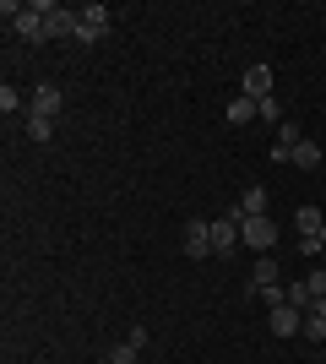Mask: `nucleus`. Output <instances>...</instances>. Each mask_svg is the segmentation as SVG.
<instances>
[{
    "instance_id": "5",
    "label": "nucleus",
    "mask_w": 326,
    "mask_h": 364,
    "mask_svg": "<svg viewBox=\"0 0 326 364\" xmlns=\"http://www.w3.org/2000/svg\"><path fill=\"white\" fill-rule=\"evenodd\" d=\"M60 109H65V92L60 87H33V98H28V114H38V120H60Z\"/></svg>"
},
{
    "instance_id": "8",
    "label": "nucleus",
    "mask_w": 326,
    "mask_h": 364,
    "mask_svg": "<svg viewBox=\"0 0 326 364\" xmlns=\"http://www.w3.org/2000/svg\"><path fill=\"white\" fill-rule=\"evenodd\" d=\"M266 321H272V337H299L305 332V310H294V304H278Z\"/></svg>"
},
{
    "instance_id": "1",
    "label": "nucleus",
    "mask_w": 326,
    "mask_h": 364,
    "mask_svg": "<svg viewBox=\"0 0 326 364\" xmlns=\"http://www.w3.org/2000/svg\"><path fill=\"white\" fill-rule=\"evenodd\" d=\"M239 245H250L256 256H272V245H278V223H272V213H266V218H239Z\"/></svg>"
},
{
    "instance_id": "11",
    "label": "nucleus",
    "mask_w": 326,
    "mask_h": 364,
    "mask_svg": "<svg viewBox=\"0 0 326 364\" xmlns=\"http://www.w3.org/2000/svg\"><path fill=\"white\" fill-rule=\"evenodd\" d=\"M278 261H272V256H261V261H256V272H250V294H266V289H278Z\"/></svg>"
},
{
    "instance_id": "2",
    "label": "nucleus",
    "mask_w": 326,
    "mask_h": 364,
    "mask_svg": "<svg viewBox=\"0 0 326 364\" xmlns=\"http://www.w3.org/2000/svg\"><path fill=\"white\" fill-rule=\"evenodd\" d=\"M38 11H44V38H77L82 11H71V6H49V0H38Z\"/></svg>"
},
{
    "instance_id": "23",
    "label": "nucleus",
    "mask_w": 326,
    "mask_h": 364,
    "mask_svg": "<svg viewBox=\"0 0 326 364\" xmlns=\"http://www.w3.org/2000/svg\"><path fill=\"white\" fill-rule=\"evenodd\" d=\"M305 283H310V294H315V299H326V267H315V272L305 277Z\"/></svg>"
},
{
    "instance_id": "15",
    "label": "nucleus",
    "mask_w": 326,
    "mask_h": 364,
    "mask_svg": "<svg viewBox=\"0 0 326 364\" xmlns=\"http://www.w3.org/2000/svg\"><path fill=\"white\" fill-rule=\"evenodd\" d=\"M294 228H299V234H321V228H326L321 207H299V213H294Z\"/></svg>"
},
{
    "instance_id": "10",
    "label": "nucleus",
    "mask_w": 326,
    "mask_h": 364,
    "mask_svg": "<svg viewBox=\"0 0 326 364\" xmlns=\"http://www.w3.org/2000/svg\"><path fill=\"white\" fill-rule=\"evenodd\" d=\"M266 185H245V191H239V201H234V213L239 218H266Z\"/></svg>"
},
{
    "instance_id": "25",
    "label": "nucleus",
    "mask_w": 326,
    "mask_h": 364,
    "mask_svg": "<svg viewBox=\"0 0 326 364\" xmlns=\"http://www.w3.org/2000/svg\"><path fill=\"white\" fill-rule=\"evenodd\" d=\"M321 240H326V228H321Z\"/></svg>"
},
{
    "instance_id": "24",
    "label": "nucleus",
    "mask_w": 326,
    "mask_h": 364,
    "mask_svg": "<svg viewBox=\"0 0 326 364\" xmlns=\"http://www.w3.org/2000/svg\"><path fill=\"white\" fill-rule=\"evenodd\" d=\"M321 359H326V343H321Z\"/></svg>"
},
{
    "instance_id": "9",
    "label": "nucleus",
    "mask_w": 326,
    "mask_h": 364,
    "mask_svg": "<svg viewBox=\"0 0 326 364\" xmlns=\"http://www.w3.org/2000/svg\"><path fill=\"white\" fill-rule=\"evenodd\" d=\"M245 98H256V104H261V98H272V65H245Z\"/></svg>"
},
{
    "instance_id": "6",
    "label": "nucleus",
    "mask_w": 326,
    "mask_h": 364,
    "mask_svg": "<svg viewBox=\"0 0 326 364\" xmlns=\"http://www.w3.org/2000/svg\"><path fill=\"white\" fill-rule=\"evenodd\" d=\"M109 33V6H82V22H77V44H98Z\"/></svg>"
},
{
    "instance_id": "17",
    "label": "nucleus",
    "mask_w": 326,
    "mask_h": 364,
    "mask_svg": "<svg viewBox=\"0 0 326 364\" xmlns=\"http://www.w3.org/2000/svg\"><path fill=\"white\" fill-rule=\"evenodd\" d=\"M104 364H141V348L136 343H114V348L104 353Z\"/></svg>"
},
{
    "instance_id": "3",
    "label": "nucleus",
    "mask_w": 326,
    "mask_h": 364,
    "mask_svg": "<svg viewBox=\"0 0 326 364\" xmlns=\"http://www.w3.org/2000/svg\"><path fill=\"white\" fill-rule=\"evenodd\" d=\"M234 245H239V213H223L212 218V256H234Z\"/></svg>"
},
{
    "instance_id": "18",
    "label": "nucleus",
    "mask_w": 326,
    "mask_h": 364,
    "mask_svg": "<svg viewBox=\"0 0 326 364\" xmlns=\"http://www.w3.org/2000/svg\"><path fill=\"white\" fill-rule=\"evenodd\" d=\"M22 125H28V141H38V147H44V141L55 136V120H38V114H28Z\"/></svg>"
},
{
    "instance_id": "20",
    "label": "nucleus",
    "mask_w": 326,
    "mask_h": 364,
    "mask_svg": "<svg viewBox=\"0 0 326 364\" xmlns=\"http://www.w3.org/2000/svg\"><path fill=\"white\" fill-rule=\"evenodd\" d=\"M288 304H294V310H310V304H315L310 283H288Z\"/></svg>"
},
{
    "instance_id": "22",
    "label": "nucleus",
    "mask_w": 326,
    "mask_h": 364,
    "mask_svg": "<svg viewBox=\"0 0 326 364\" xmlns=\"http://www.w3.org/2000/svg\"><path fill=\"white\" fill-rule=\"evenodd\" d=\"M261 120L283 125V120H288V114H283V104H278V98H261Z\"/></svg>"
},
{
    "instance_id": "16",
    "label": "nucleus",
    "mask_w": 326,
    "mask_h": 364,
    "mask_svg": "<svg viewBox=\"0 0 326 364\" xmlns=\"http://www.w3.org/2000/svg\"><path fill=\"white\" fill-rule=\"evenodd\" d=\"M0 114H6V120H11V114H28V98H22V92H16L11 82L0 87Z\"/></svg>"
},
{
    "instance_id": "13",
    "label": "nucleus",
    "mask_w": 326,
    "mask_h": 364,
    "mask_svg": "<svg viewBox=\"0 0 326 364\" xmlns=\"http://www.w3.org/2000/svg\"><path fill=\"white\" fill-rule=\"evenodd\" d=\"M250 120H261V104L239 92V98H234V104H229V125H250Z\"/></svg>"
},
{
    "instance_id": "19",
    "label": "nucleus",
    "mask_w": 326,
    "mask_h": 364,
    "mask_svg": "<svg viewBox=\"0 0 326 364\" xmlns=\"http://www.w3.org/2000/svg\"><path fill=\"white\" fill-rule=\"evenodd\" d=\"M299 141H305V131H299V120H283V125H278V147H288V152H294Z\"/></svg>"
},
{
    "instance_id": "26",
    "label": "nucleus",
    "mask_w": 326,
    "mask_h": 364,
    "mask_svg": "<svg viewBox=\"0 0 326 364\" xmlns=\"http://www.w3.org/2000/svg\"><path fill=\"white\" fill-rule=\"evenodd\" d=\"M98 364H104V359H98Z\"/></svg>"
},
{
    "instance_id": "12",
    "label": "nucleus",
    "mask_w": 326,
    "mask_h": 364,
    "mask_svg": "<svg viewBox=\"0 0 326 364\" xmlns=\"http://www.w3.org/2000/svg\"><path fill=\"white\" fill-rule=\"evenodd\" d=\"M305 337H310V343H326V299H315L310 310H305Z\"/></svg>"
},
{
    "instance_id": "4",
    "label": "nucleus",
    "mask_w": 326,
    "mask_h": 364,
    "mask_svg": "<svg viewBox=\"0 0 326 364\" xmlns=\"http://www.w3.org/2000/svg\"><path fill=\"white\" fill-rule=\"evenodd\" d=\"M11 33L16 38H28V44H44V11H38V0H22V11L11 16Z\"/></svg>"
},
{
    "instance_id": "7",
    "label": "nucleus",
    "mask_w": 326,
    "mask_h": 364,
    "mask_svg": "<svg viewBox=\"0 0 326 364\" xmlns=\"http://www.w3.org/2000/svg\"><path fill=\"white\" fill-rule=\"evenodd\" d=\"M185 256L190 261L212 256V223H207V218H190V223H185Z\"/></svg>"
},
{
    "instance_id": "14",
    "label": "nucleus",
    "mask_w": 326,
    "mask_h": 364,
    "mask_svg": "<svg viewBox=\"0 0 326 364\" xmlns=\"http://www.w3.org/2000/svg\"><path fill=\"white\" fill-rule=\"evenodd\" d=\"M294 168H305V174H315V168H321V147H315L310 136L294 147Z\"/></svg>"
},
{
    "instance_id": "21",
    "label": "nucleus",
    "mask_w": 326,
    "mask_h": 364,
    "mask_svg": "<svg viewBox=\"0 0 326 364\" xmlns=\"http://www.w3.org/2000/svg\"><path fill=\"white\" fill-rule=\"evenodd\" d=\"M299 250H305V256H321V250H326V240H321V234H299Z\"/></svg>"
}]
</instances>
